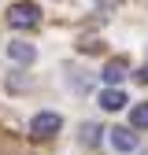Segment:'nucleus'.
I'll return each instance as SVG.
<instances>
[{
    "label": "nucleus",
    "mask_w": 148,
    "mask_h": 155,
    "mask_svg": "<svg viewBox=\"0 0 148 155\" xmlns=\"http://www.w3.org/2000/svg\"><path fill=\"white\" fill-rule=\"evenodd\" d=\"M8 22L15 30H37V26H41V8L26 4V0H22V4H11L8 8Z\"/></svg>",
    "instance_id": "obj_1"
},
{
    "label": "nucleus",
    "mask_w": 148,
    "mask_h": 155,
    "mask_svg": "<svg viewBox=\"0 0 148 155\" xmlns=\"http://www.w3.org/2000/svg\"><path fill=\"white\" fill-rule=\"evenodd\" d=\"M59 126H63L59 114L41 111V114H33V118H30V137H33V140H52L56 133H59Z\"/></svg>",
    "instance_id": "obj_2"
},
{
    "label": "nucleus",
    "mask_w": 148,
    "mask_h": 155,
    "mask_svg": "<svg viewBox=\"0 0 148 155\" xmlns=\"http://www.w3.org/2000/svg\"><path fill=\"white\" fill-rule=\"evenodd\" d=\"M8 59L18 63V67H30V63L37 59V48L26 45V41H11V45H8Z\"/></svg>",
    "instance_id": "obj_3"
},
{
    "label": "nucleus",
    "mask_w": 148,
    "mask_h": 155,
    "mask_svg": "<svg viewBox=\"0 0 148 155\" xmlns=\"http://www.w3.org/2000/svg\"><path fill=\"white\" fill-rule=\"evenodd\" d=\"M111 148H115V151H133L137 148V133L133 129H130V126H119V129H111Z\"/></svg>",
    "instance_id": "obj_4"
},
{
    "label": "nucleus",
    "mask_w": 148,
    "mask_h": 155,
    "mask_svg": "<svg viewBox=\"0 0 148 155\" xmlns=\"http://www.w3.org/2000/svg\"><path fill=\"white\" fill-rule=\"evenodd\" d=\"M100 78H104L107 85H119V81H126V78H130V63H126V59H111V63H104Z\"/></svg>",
    "instance_id": "obj_5"
},
{
    "label": "nucleus",
    "mask_w": 148,
    "mask_h": 155,
    "mask_svg": "<svg viewBox=\"0 0 148 155\" xmlns=\"http://www.w3.org/2000/svg\"><path fill=\"white\" fill-rule=\"evenodd\" d=\"M130 100H126V92H119V89H104L100 92V107L104 111H122Z\"/></svg>",
    "instance_id": "obj_6"
},
{
    "label": "nucleus",
    "mask_w": 148,
    "mask_h": 155,
    "mask_svg": "<svg viewBox=\"0 0 148 155\" xmlns=\"http://www.w3.org/2000/svg\"><path fill=\"white\" fill-rule=\"evenodd\" d=\"M100 137H104V129H100L96 122H85V126H82V133H78V140H82L85 148H96V144H100Z\"/></svg>",
    "instance_id": "obj_7"
},
{
    "label": "nucleus",
    "mask_w": 148,
    "mask_h": 155,
    "mask_svg": "<svg viewBox=\"0 0 148 155\" xmlns=\"http://www.w3.org/2000/svg\"><path fill=\"white\" fill-rule=\"evenodd\" d=\"M130 129H148V104H137L130 111Z\"/></svg>",
    "instance_id": "obj_8"
},
{
    "label": "nucleus",
    "mask_w": 148,
    "mask_h": 155,
    "mask_svg": "<svg viewBox=\"0 0 148 155\" xmlns=\"http://www.w3.org/2000/svg\"><path fill=\"white\" fill-rule=\"evenodd\" d=\"M137 81H141V85H148V67H141V70H137Z\"/></svg>",
    "instance_id": "obj_9"
},
{
    "label": "nucleus",
    "mask_w": 148,
    "mask_h": 155,
    "mask_svg": "<svg viewBox=\"0 0 148 155\" xmlns=\"http://www.w3.org/2000/svg\"><path fill=\"white\" fill-rule=\"evenodd\" d=\"M96 4H104V8H111V4H119V0H96Z\"/></svg>",
    "instance_id": "obj_10"
}]
</instances>
